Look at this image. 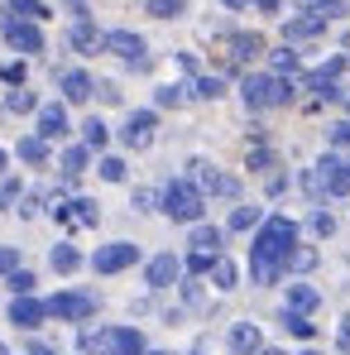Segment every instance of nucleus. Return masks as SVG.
Here are the masks:
<instances>
[{
	"mask_svg": "<svg viewBox=\"0 0 350 355\" xmlns=\"http://www.w3.org/2000/svg\"><path fill=\"white\" fill-rule=\"evenodd\" d=\"M154 135H159V116H154V111H134V116L125 120V130H120V144L139 154V149L154 144Z\"/></svg>",
	"mask_w": 350,
	"mask_h": 355,
	"instance_id": "nucleus-8",
	"label": "nucleus"
},
{
	"mask_svg": "<svg viewBox=\"0 0 350 355\" xmlns=\"http://www.w3.org/2000/svg\"><path fill=\"white\" fill-rule=\"evenodd\" d=\"M312 231L326 240V236H336V216L331 211H312Z\"/></svg>",
	"mask_w": 350,
	"mask_h": 355,
	"instance_id": "nucleus-41",
	"label": "nucleus"
},
{
	"mask_svg": "<svg viewBox=\"0 0 350 355\" xmlns=\"http://www.w3.org/2000/svg\"><path fill=\"white\" fill-rule=\"evenodd\" d=\"M331 144H336V149H350V120L331 125Z\"/></svg>",
	"mask_w": 350,
	"mask_h": 355,
	"instance_id": "nucleus-44",
	"label": "nucleus"
},
{
	"mask_svg": "<svg viewBox=\"0 0 350 355\" xmlns=\"http://www.w3.org/2000/svg\"><path fill=\"white\" fill-rule=\"evenodd\" d=\"M302 355H317V351H302Z\"/></svg>",
	"mask_w": 350,
	"mask_h": 355,
	"instance_id": "nucleus-55",
	"label": "nucleus"
},
{
	"mask_svg": "<svg viewBox=\"0 0 350 355\" xmlns=\"http://www.w3.org/2000/svg\"><path fill=\"white\" fill-rule=\"evenodd\" d=\"M77 15H82V19L67 29V44H72L77 53H101V49H106V34H101V29L87 19V10H77Z\"/></svg>",
	"mask_w": 350,
	"mask_h": 355,
	"instance_id": "nucleus-12",
	"label": "nucleus"
},
{
	"mask_svg": "<svg viewBox=\"0 0 350 355\" xmlns=\"http://www.w3.org/2000/svg\"><path fill=\"white\" fill-rule=\"evenodd\" d=\"M96 96H101L106 106H120V87L116 82H96Z\"/></svg>",
	"mask_w": 350,
	"mask_h": 355,
	"instance_id": "nucleus-43",
	"label": "nucleus"
},
{
	"mask_svg": "<svg viewBox=\"0 0 350 355\" xmlns=\"http://www.w3.org/2000/svg\"><path fill=\"white\" fill-rule=\"evenodd\" d=\"M106 355H144V336L134 327H111V351Z\"/></svg>",
	"mask_w": 350,
	"mask_h": 355,
	"instance_id": "nucleus-20",
	"label": "nucleus"
},
{
	"mask_svg": "<svg viewBox=\"0 0 350 355\" xmlns=\"http://www.w3.org/2000/svg\"><path fill=\"white\" fill-rule=\"evenodd\" d=\"M53 216H58V221H67V226H96V221H101V211H96V202H91V197L58 202V207H53Z\"/></svg>",
	"mask_w": 350,
	"mask_h": 355,
	"instance_id": "nucleus-13",
	"label": "nucleus"
},
{
	"mask_svg": "<svg viewBox=\"0 0 350 355\" xmlns=\"http://www.w3.org/2000/svg\"><path fill=\"white\" fill-rule=\"evenodd\" d=\"M221 5H231V10H240V5H250V0H221Z\"/></svg>",
	"mask_w": 350,
	"mask_h": 355,
	"instance_id": "nucleus-53",
	"label": "nucleus"
},
{
	"mask_svg": "<svg viewBox=\"0 0 350 355\" xmlns=\"http://www.w3.org/2000/svg\"><path fill=\"white\" fill-rule=\"evenodd\" d=\"M269 62H274V72H279V77H283V72H297V53H292L288 44H283V49H279V53H269Z\"/></svg>",
	"mask_w": 350,
	"mask_h": 355,
	"instance_id": "nucleus-38",
	"label": "nucleus"
},
{
	"mask_svg": "<svg viewBox=\"0 0 350 355\" xmlns=\"http://www.w3.org/2000/svg\"><path fill=\"white\" fill-rule=\"evenodd\" d=\"M5 15H10V19H29V24H39V19H49V5H44V0H10Z\"/></svg>",
	"mask_w": 350,
	"mask_h": 355,
	"instance_id": "nucleus-22",
	"label": "nucleus"
},
{
	"mask_svg": "<svg viewBox=\"0 0 350 355\" xmlns=\"http://www.w3.org/2000/svg\"><path fill=\"white\" fill-rule=\"evenodd\" d=\"M10 322H15V327H24V331H34V327H39V322H44V302H39V297H15V302H10Z\"/></svg>",
	"mask_w": 350,
	"mask_h": 355,
	"instance_id": "nucleus-16",
	"label": "nucleus"
},
{
	"mask_svg": "<svg viewBox=\"0 0 350 355\" xmlns=\"http://www.w3.org/2000/svg\"><path fill=\"white\" fill-rule=\"evenodd\" d=\"M19 192H24V187H19V178H0V207H15V202H19Z\"/></svg>",
	"mask_w": 350,
	"mask_h": 355,
	"instance_id": "nucleus-40",
	"label": "nucleus"
},
{
	"mask_svg": "<svg viewBox=\"0 0 350 355\" xmlns=\"http://www.w3.org/2000/svg\"><path fill=\"white\" fill-rule=\"evenodd\" d=\"M58 87H62V101H72V106H77V101H87V96L96 92V82H91L87 72H77V67H72V72H62Z\"/></svg>",
	"mask_w": 350,
	"mask_h": 355,
	"instance_id": "nucleus-18",
	"label": "nucleus"
},
{
	"mask_svg": "<svg viewBox=\"0 0 350 355\" xmlns=\"http://www.w3.org/2000/svg\"><path fill=\"white\" fill-rule=\"evenodd\" d=\"M134 259H139V245L116 240V245H101V250L91 254V269H96V274H120V269H130Z\"/></svg>",
	"mask_w": 350,
	"mask_h": 355,
	"instance_id": "nucleus-9",
	"label": "nucleus"
},
{
	"mask_svg": "<svg viewBox=\"0 0 350 355\" xmlns=\"http://www.w3.org/2000/svg\"><path fill=\"white\" fill-rule=\"evenodd\" d=\"M125 173H130L125 159H101V178H106V182H125Z\"/></svg>",
	"mask_w": 350,
	"mask_h": 355,
	"instance_id": "nucleus-42",
	"label": "nucleus"
},
{
	"mask_svg": "<svg viewBox=\"0 0 350 355\" xmlns=\"http://www.w3.org/2000/svg\"><path fill=\"white\" fill-rule=\"evenodd\" d=\"M10 269H19V254L5 245V250H0V274H10Z\"/></svg>",
	"mask_w": 350,
	"mask_h": 355,
	"instance_id": "nucleus-47",
	"label": "nucleus"
},
{
	"mask_svg": "<svg viewBox=\"0 0 350 355\" xmlns=\"http://www.w3.org/2000/svg\"><path fill=\"white\" fill-rule=\"evenodd\" d=\"M49 264H53L58 274H72V269L82 264V254H77V245H53V254H49Z\"/></svg>",
	"mask_w": 350,
	"mask_h": 355,
	"instance_id": "nucleus-29",
	"label": "nucleus"
},
{
	"mask_svg": "<svg viewBox=\"0 0 350 355\" xmlns=\"http://www.w3.org/2000/svg\"><path fill=\"white\" fill-rule=\"evenodd\" d=\"M231 351L235 355H259V351H264V336H259L254 322H235V327H231Z\"/></svg>",
	"mask_w": 350,
	"mask_h": 355,
	"instance_id": "nucleus-17",
	"label": "nucleus"
},
{
	"mask_svg": "<svg viewBox=\"0 0 350 355\" xmlns=\"http://www.w3.org/2000/svg\"><path fill=\"white\" fill-rule=\"evenodd\" d=\"M106 139H111V130H106V120H87V125H82V144H87V149H106Z\"/></svg>",
	"mask_w": 350,
	"mask_h": 355,
	"instance_id": "nucleus-30",
	"label": "nucleus"
},
{
	"mask_svg": "<svg viewBox=\"0 0 350 355\" xmlns=\"http://www.w3.org/2000/svg\"><path fill=\"white\" fill-rule=\"evenodd\" d=\"M302 187H307V197H350V164L341 154H326V159H317L307 178H302Z\"/></svg>",
	"mask_w": 350,
	"mask_h": 355,
	"instance_id": "nucleus-2",
	"label": "nucleus"
},
{
	"mask_svg": "<svg viewBox=\"0 0 350 355\" xmlns=\"http://www.w3.org/2000/svg\"><path fill=\"white\" fill-rule=\"evenodd\" d=\"M144 355H168V351H144Z\"/></svg>",
	"mask_w": 350,
	"mask_h": 355,
	"instance_id": "nucleus-54",
	"label": "nucleus"
},
{
	"mask_svg": "<svg viewBox=\"0 0 350 355\" xmlns=\"http://www.w3.org/2000/svg\"><path fill=\"white\" fill-rule=\"evenodd\" d=\"M259 53H264V39H259V34H235V39H231V58L235 62L259 58Z\"/></svg>",
	"mask_w": 350,
	"mask_h": 355,
	"instance_id": "nucleus-25",
	"label": "nucleus"
},
{
	"mask_svg": "<svg viewBox=\"0 0 350 355\" xmlns=\"http://www.w3.org/2000/svg\"><path fill=\"white\" fill-rule=\"evenodd\" d=\"M67 135V111H62L58 101H49V106H39V139H62Z\"/></svg>",
	"mask_w": 350,
	"mask_h": 355,
	"instance_id": "nucleus-15",
	"label": "nucleus"
},
{
	"mask_svg": "<svg viewBox=\"0 0 350 355\" xmlns=\"http://www.w3.org/2000/svg\"><path fill=\"white\" fill-rule=\"evenodd\" d=\"M5 284H10V293H15V297L34 293V274H29V269H10V274H5Z\"/></svg>",
	"mask_w": 350,
	"mask_h": 355,
	"instance_id": "nucleus-37",
	"label": "nucleus"
},
{
	"mask_svg": "<svg viewBox=\"0 0 350 355\" xmlns=\"http://www.w3.org/2000/svg\"><path fill=\"white\" fill-rule=\"evenodd\" d=\"M0 355H5V346H0Z\"/></svg>",
	"mask_w": 350,
	"mask_h": 355,
	"instance_id": "nucleus-56",
	"label": "nucleus"
},
{
	"mask_svg": "<svg viewBox=\"0 0 350 355\" xmlns=\"http://www.w3.org/2000/svg\"><path fill=\"white\" fill-rule=\"evenodd\" d=\"M326 24H331L326 15H297V19H288V24H283V39H288V44H302V39H322V34H326Z\"/></svg>",
	"mask_w": 350,
	"mask_h": 355,
	"instance_id": "nucleus-14",
	"label": "nucleus"
},
{
	"mask_svg": "<svg viewBox=\"0 0 350 355\" xmlns=\"http://www.w3.org/2000/svg\"><path fill=\"white\" fill-rule=\"evenodd\" d=\"M283 327H288L292 336H302V341H312V336H317V327H312L302 312H288V307H283Z\"/></svg>",
	"mask_w": 350,
	"mask_h": 355,
	"instance_id": "nucleus-36",
	"label": "nucleus"
},
{
	"mask_svg": "<svg viewBox=\"0 0 350 355\" xmlns=\"http://www.w3.org/2000/svg\"><path fill=\"white\" fill-rule=\"evenodd\" d=\"M336 346L350 355V317H341V331H336Z\"/></svg>",
	"mask_w": 350,
	"mask_h": 355,
	"instance_id": "nucleus-48",
	"label": "nucleus"
},
{
	"mask_svg": "<svg viewBox=\"0 0 350 355\" xmlns=\"http://www.w3.org/2000/svg\"><path fill=\"white\" fill-rule=\"evenodd\" d=\"M197 96H202V101H216V96H226V82H221V77H197V82H192V101H197Z\"/></svg>",
	"mask_w": 350,
	"mask_h": 355,
	"instance_id": "nucleus-31",
	"label": "nucleus"
},
{
	"mask_svg": "<svg viewBox=\"0 0 350 355\" xmlns=\"http://www.w3.org/2000/svg\"><path fill=\"white\" fill-rule=\"evenodd\" d=\"M101 53H116V58H120V62H130L134 72H144V67H149V44H144L134 29H111Z\"/></svg>",
	"mask_w": 350,
	"mask_h": 355,
	"instance_id": "nucleus-6",
	"label": "nucleus"
},
{
	"mask_svg": "<svg viewBox=\"0 0 350 355\" xmlns=\"http://www.w3.org/2000/svg\"><path fill=\"white\" fill-rule=\"evenodd\" d=\"M269 164H274L269 149H250V168H269Z\"/></svg>",
	"mask_w": 350,
	"mask_h": 355,
	"instance_id": "nucleus-46",
	"label": "nucleus"
},
{
	"mask_svg": "<svg viewBox=\"0 0 350 355\" xmlns=\"http://www.w3.org/2000/svg\"><path fill=\"white\" fill-rule=\"evenodd\" d=\"M5 168H10V154H5V149H0V178H5Z\"/></svg>",
	"mask_w": 350,
	"mask_h": 355,
	"instance_id": "nucleus-52",
	"label": "nucleus"
},
{
	"mask_svg": "<svg viewBox=\"0 0 350 355\" xmlns=\"http://www.w3.org/2000/svg\"><path fill=\"white\" fill-rule=\"evenodd\" d=\"M164 211H168L173 221H182V226H197V221H202V211H207V197H202L187 178H177V182L164 187Z\"/></svg>",
	"mask_w": 350,
	"mask_h": 355,
	"instance_id": "nucleus-4",
	"label": "nucleus"
},
{
	"mask_svg": "<svg viewBox=\"0 0 350 355\" xmlns=\"http://www.w3.org/2000/svg\"><path fill=\"white\" fill-rule=\"evenodd\" d=\"M192 101V87H159V106L164 111H177V106H187Z\"/></svg>",
	"mask_w": 350,
	"mask_h": 355,
	"instance_id": "nucleus-34",
	"label": "nucleus"
},
{
	"mask_svg": "<svg viewBox=\"0 0 350 355\" xmlns=\"http://www.w3.org/2000/svg\"><path fill=\"white\" fill-rule=\"evenodd\" d=\"M259 221H264L259 207H235L231 211V231H250V226H259Z\"/></svg>",
	"mask_w": 350,
	"mask_h": 355,
	"instance_id": "nucleus-35",
	"label": "nucleus"
},
{
	"mask_svg": "<svg viewBox=\"0 0 350 355\" xmlns=\"http://www.w3.org/2000/svg\"><path fill=\"white\" fill-rule=\"evenodd\" d=\"M297 245V226L288 216H269L259 221V236H254V250H250V274L254 284H279L283 279V259Z\"/></svg>",
	"mask_w": 350,
	"mask_h": 355,
	"instance_id": "nucleus-1",
	"label": "nucleus"
},
{
	"mask_svg": "<svg viewBox=\"0 0 350 355\" xmlns=\"http://www.w3.org/2000/svg\"><path fill=\"white\" fill-rule=\"evenodd\" d=\"M240 96L250 111H269V106H288L292 101V82L279 77V72H250L240 82Z\"/></svg>",
	"mask_w": 350,
	"mask_h": 355,
	"instance_id": "nucleus-3",
	"label": "nucleus"
},
{
	"mask_svg": "<svg viewBox=\"0 0 350 355\" xmlns=\"http://www.w3.org/2000/svg\"><path fill=\"white\" fill-rule=\"evenodd\" d=\"M302 15H326V19H336V15H346V0H292Z\"/></svg>",
	"mask_w": 350,
	"mask_h": 355,
	"instance_id": "nucleus-27",
	"label": "nucleus"
},
{
	"mask_svg": "<svg viewBox=\"0 0 350 355\" xmlns=\"http://www.w3.org/2000/svg\"><path fill=\"white\" fill-rule=\"evenodd\" d=\"M259 10H269V15H279V0H254Z\"/></svg>",
	"mask_w": 350,
	"mask_h": 355,
	"instance_id": "nucleus-51",
	"label": "nucleus"
},
{
	"mask_svg": "<svg viewBox=\"0 0 350 355\" xmlns=\"http://www.w3.org/2000/svg\"><path fill=\"white\" fill-rule=\"evenodd\" d=\"M322 307V293L312 288V284H288V312H302V317H312Z\"/></svg>",
	"mask_w": 350,
	"mask_h": 355,
	"instance_id": "nucleus-19",
	"label": "nucleus"
},
{
	"mask_svg": "<svg viewBox=\"0 0 350 355\" xmlns=\"http://www.w3.org/2000/svg\"><path fill=\"white\" fill-rule=\"evenodd\" d=\"M144 10H149L154 19H177V15L187 10V0H144Z\"/></svg>",
	"mask_w": 350,
	"mask_h": 355,
	"instance_id": "nucleus-33",
	"label": "nucleus"
},
{
	"mask_svg": "<svg viewBox=\"0 0 350 355\" xmlns=\"http://www.w3.org/2000/svg\"><path fill=\"white\" fill-rule=\"evenodd\" d=\"M44 317H58V322H87V317H96V297H91V293H53V297H44Z\"/></svg>",
	"mask_w": 350,
	"mask_h": 355,
	"instance_id": "nucleus-7",
	"label": "nucleus"
},
{
	"mask_svg": "<svg viewBox=\"0 0 350 355\" xmlns=\"http://www.w3.org/2000/svg\"><path fill=\"white\" fill-rule=\"evenodd\" d=\"M15 154H19L24 164H34V168H39V164H49V139H39V135H24Z\"/></svg>",
	"mask_w": 350,
	"mask_h": 355,
	"instance_id": "nucleus-24",
	"label": "nucleus"
},
{
	"mask_svg": "<svg viewBox=\"0 0 350 355\" xmlns=\"http://www.w3.org/2000/svg\"><path fill=\"white\" fill-rule=\"evenodd\" d=\"M5 44H10L15 53H44V29L29 24V19H10V15H5Z\"/></svg>",
	"mask_w": 350,
	"mask_h": 355,
	"instance_id": "nucleus-10",
	"label": "nucleus"
},
{
	"mask_svg": "<svg viewBox=\"0 0 350 355\" xmlns=\"http://www.w3.org/2000/svg\"><path fill=\"white\" fill-rule=\"evenodd\" d=\"M0 77H5V82H10V87H24V62H10V67H5V72H0Z\"/></svg>",
	"mask_w": 350,
	"mask_h": 355,
	"instance_id": "nucleus-45",
	"label": "nucleus"
},
{
	"mask_svg": "<svg viewBox=\"0 0 350 355\" xmlns=\"http://www.w3.org/2000/svg\"><path fill=\"white\" fill-rule=\"evenodd\" d=\"M29 355H58V351H53V346H44V341H34V346H29Z\"/></svg>",
	"mask_w": 350,
	"mask_h": 355,
	"instance_id": "nucleus-50",
	"label": "nucleus"
},
{
	"mask_svg": "<svg viewBox=\"0 0 350 355\" xmlns=\"http://www.w3.org/2000/svg\"><path fill=\"white\" fill-rule=\"evenodd\" d=\"M283 269H297V274L317 269V250H312V245H292V250H288V259H283Z\"/></svg>",
	"mask_w": 350,
	"mask_h": 355,
	"instance_id": "nucleus-28",
	"label": "nucleus"
},
{
	"mask_svg": "<svg viewBox=\"0 0 350 355\" xmlns=\"http://www.w3.org/2000/svg\"><path fill=\"white\" fill-rule=\"evenodd\" d=\"M5 106H10L15 116H29V111H39V96H34V92H24V87H15V92L5 96Z\"/></svg>",
	"mask_w": 350,
	"mask_h": 355,
	"instance_id": "nucleus-32",
	"label": "nucleus"
},
{
	"mask_svg": "<svg viewBox=\"0 0 350 355\" xmlns=\"http://www.w3.org/2000/svg\"><path fill=\"white\" fill-rule=\"evenodd\" d=\"M149 207H154V192L139 187V192H134V211H149Z\"/></svg>",
	"mask_w": 350,
	"mask_h": 355,
	"instance_id": "nucleus-49",
	"label": "nucleus"
},
{
	"mask_svg": "<svg viewBox=\"0 0 350 355\" xmlns=\"http://www.w3.org/2000/svg\"><path fill=\"white\" fill-rule=\"evenodd\" d=\"M211 284H216L221 293H231L235 284H240V269H235V259H226V254H216V259H211Z\"/></svg>",
	"mask_w": 350,
	"mask_h": 355,
	"instance_id": "nucleus-21",
	"label": "nucleus"
},
{
	"mask_svg": "<svg viewBox=\"0 0 350 355\" xmlns=\"http://www.w3.org/2000/svg\"><path fill=\"white\" fill-rule=\"evenodd\" d=\"M87 164H91V149H87V144H72V149H62V173H67V178L87 173Z\"/></svg>",
	"mask_w": 350,
	"mask_h": 355,
	"instance_id": "nucleus-26",
	"label": "nucleus"
},
{
	"mask_svg": "<svg viewBox=\"0 0 350 355\" xmlns=\"http://www.w3.org/2000/svg\"><path fill=\"white\" fill-rule=\"evenodd\" d=\"M187 182L202 192V197H240V182L231 173H221L216 164H207V159H192L187 164Z\"/></svg>",
	"mask_w": 350,
	"mask_h": 355,
	"instance_id": "nucleus-5",
	"label": "nucleus"
},
{
	"mask_svg": "<svg viewBox=\"0 0 350 355\" xmlns=\"http://www.w3.org/2000/svg\"><path fill=\"white\" fill-rule=\"evenodd\" d=\"M187 245H192V250H207V254H221V231H216V226H207V221H197Z\"/></svg>",
	"mask_w": 350,
	"mask_h": 355,
	"instance_id": "nucleus-23",
	"label": "nucleus"
},
{
	"mask_svg": "<svg viewBox=\"0 0 350 355\" xmlns=\"http://www.w3.org/2000/svg\"><path fill=\"white\" fill-rule=\"evenodd\" d=\"M211 259H216V254H207V250H192V254H187V274H211Z\"/></svg>",
	"mask_w": 350,
	"mask_h": 355,
	"instance_id": "nucleus-39",
	"label": "nucleus"
},
{
	"mask_svg": "<svg viewBox=\"0 0 350 355\" xmlns=\"http://www.w3.org/2000/svg\"><path fill=\"white\" fill-rule=\"evenodd\" d=\"M177 274H182V259H177V254H154V259L144 264V284H149V288H173Z\"/></svg>",
	"mask_w": 350,
	"mask_h": 355,
	"instance_id": "nucleus-11",
	"label": "nucleus"
}]
</instances>
